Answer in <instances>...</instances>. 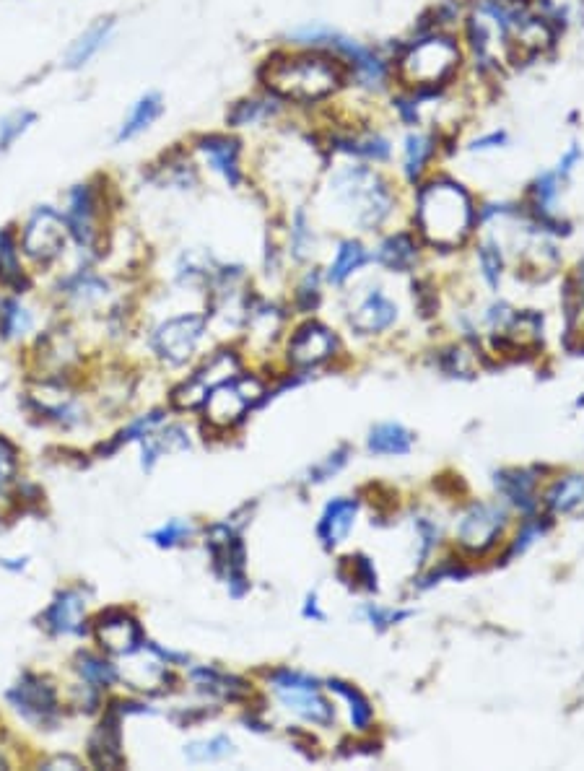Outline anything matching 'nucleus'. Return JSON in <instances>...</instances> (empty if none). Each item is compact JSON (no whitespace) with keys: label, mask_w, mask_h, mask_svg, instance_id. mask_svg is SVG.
Returning <instances> with one entry per match:
<instances>
[{"label":"nucleus","mask_w":584,"mask_h":771,"mask_svg":"<svg viewBox=\"0 0 584 771\" xmlns=\"http://www.w3.org/2000/svg\"><path fill=\"white\" fill-rule=\"evenodd\" d=\"M260 78L273 97L296 104H315L341 89L346 68L335 55L322 50L281 52L265 60Z\"/></svg>","instance_id":"obj_1"},{"label":"nucleus","mask_w":584,"mask_h":771,"mask_svg":"<svg viewBox=\"0 0 584 771\" xmlns=\"http://www.w3.org/2000/svg\"><path fill=\"white\" fill-rule=\"evenodd\" d=\"M413 219H416L418 234L429 245L452 250L463 245L473 232L475 203L460 182L450 177H434L418 190Z\"/></svg>","instance_id":"obj_2"},{"label":"nucleus","mask_w":584,"mask_h":771,"mask_svg":"<svg viewBox=\"0 0 584 771\" xmlns=\"http://www.w3.org/2000/svg\"><path fill=\"white\" fill-rule=\"evenodd\" d=\"M330 193L338 211L348 216L361 232H374L385 224L395 211V195L385 177L369 167L351 164L341 167L330 180Z\"/></svg>","instance_id":"obj_3"},{"label":"nucleus","mask_w":584,"mask_h":771,"mask_svg":"<svg viewBox=\"0 0 584 771\" xmlns=\"http://www.w3.org/2000/svg\"><path fill=\"white\" fill-rule=\"evenodd\" d=\"M460 68V47L450 34L431 32L400 52L398 78L408 89L431 91L447 84Z\"/></svg>","instance_id":"obj_4"},{"label":"nucleus","mask_w":584,"mask_h":771,"mask_svg":"<svg viewBox=\"0 0 584 771\" xmlns=\"http://www.w3.org/2000/svg\"><path fill=\"white\" fill-rule=\"evenodd\" d=\"M296 45L312 47V50H322L335 55L338 60H346L351 65L353 76L359 78V84L366 89H382L387 84V65L379 58L377 52L369 47H361L359 42L348 39L346 34L335 32L325 24H304L289 34Z\"/></svg>","instance_id":"obj_5"},{"label":"nucleus","mask_w":584,"mask_h":771,"mask_svg":"<svg viewBox=\"0 0 584 771\" xmlns=\"http://www.w3.org/2000/svg\"><path fill=\"white\" fill-rule=\"evenodd\" d=\"M268 681L283 709H289L299 720L317 727H330L335 722V707L328 696L322 694L320 683L307 673L281 668L273 670Z\"/></svg>","instance_id":"obj_6"},{"label":"nucleus","mask_w":584,"mask_h":771,"mask_svg":"<svg viewBox=\"0 0 584 771\" xmlns=\"http://www.w3.org/2000/svg\"><path fill=\"white\" fill-rule=\"evenodd\" d=\"M263 395V382L255 380V377H247V374H234V377L219 382L208 392L206 403H203L206 405L208 421L213 426H219V429H229L237 421H242L244 413L250 411Z\"/></svg>","instance_id":"obj_7"},{"label":"nucleus","mask_w":584,"mask_h":771,"mask_svg":"<svg viewBox=\"0 0 584 771\" xmlns=\"http://www.w3.org/2000/svg\"><path fill=\"white\" fill-rule=\"evenodd\" d=\"M509 514L501 504L475 502L463 512L457 522V543L473 556H483L496 546L507 530Z\"/></svg>","instance_id":"obj_8"},{"label":"nucleus","mask_w":584,"mask_h":771,"mask_svg":"<svg viewBox=\"0 0 584 771\" xmlns=\"http://www.w3.org/2000/svg\"><path fill=\"white\" fill-rule=\"evenodd\" d=\"M68 237L71 234H68L63 213H58L52 206H39L24 224L19 247L37 263H52L65 250Z\"/></svg>","instance_id":"obj_9"},{"label":"nucleus","mask_w":584,"mask_h":771,"mask_svg":"<svg viewBox=\"0 0 584 771\" xmlns=\"http://www.w3.org/2000/svg\"><path fill=\"white\" fill-rule=\"evenodd\" d=\"M206 548L213 556V569L221 579H226L229 592L234 598H242L250 582L244 574V543L239 538V530L234 525H213L208 530Z\"/></svg>","instance_id":"obj_10"},{"label":"nucleus","mask_w":584,"mask_h":771,"mask_svg":"<svg viewBox=\"0 0 584 771\" xmlns=\"http://www.w3.org/2000/svg\"><path fill=\"white\" fill-rule=\"evenodd\" d=\"M206 335V317L200 315H180L172 320L161 322L154 333V351L167 361V364H185L195 354L198 343Z\"/></svg>","instance_id":"obj_11"},{"label":"nucleus","mask_w":584,"mask_h":771,"mask_svg":"<svg viewBox=\"0 0 584 771\" xmlns=\"http://www.w3.org/2000/svg\"><path fill=\"white\" fill-rule=\"evenodd\" d=\"M63 219L78 247L91 250L99 237V187L94 182H81L68 190Z\"/></svg>","instance_id":"obj_12"},{"label":"nucleus","mask_w":584,"mask_h":771,"mask_svg":"<svg viewBox=\"0 0 584 771\" xmlns=\"http://www.w3.org/2000/svg\"><path fill=\"white\" fill-rule=\"evenodd\" d=\"M234 374H239L237 356H234L232 351H221V354L213 356L206 367L195 374L193 380L185 382V385H180L172 392V403L177 405V408H182V411L198 408V405L206 403L208 392H211L213 387L219 385V382L229 380V377H234Z\"/></svg>","instance_id":"obj_13"},{"label":"nucleus","mask_w":584,"mask_h":771,"mask_svg":"<svg viewBox=\"0 0 584 771\" xmlns=\"http://www.w3.org/2000/svg\"><path fill=\"white\" fill-rule=\"evenodd\" d=\"M338 354V335L322 322H304L289 343V361L296 369H315Z\"/></svg>","instance_id":"obj_14"},{"label":"nucleus","mask_w":584,"mask_h":771,"mask_svg":"<svg viewBox=\"0 0 584 771\" xmlns=\"http://www.w3.org/2000/svg\"><path fill=\"white\" fill-rule=\"evenodd\" d=\"M195 151L203 156L208 167L219 174L229 187H239L244 180L242 169V141L226 133L200 135L195 141Z\"/></svg>","instance_id":"obj_15"},{"label":"nucleus","mask_w":584,"mask_h":771,"mask_svg":"<svg viewBox=\"0 0 584 771\" xmlns=\"http://www.w3.org/2000/svg\"><path fill=\"white\" fill-rule=\"evenodd\" d=\"M8 701L19 709L21 717H26L34 725H50L58 714V699L55 691L47 686L37 675H24L16 686L8 691Z\"/></svg>","instance_id":"obj_16"},{"label":"nucleus","mask_w":584,"mask_h":771,"mask_svg":"<svg viewBox=\"0 0 584 771\" xmlns=\"http://www.w3.org/2000/svg\"><path fill=\"white\" fill-rule=\"evenodd\" d=\"M351 328L359 335H377L390 330L398 322V304L392 302L385 291L374 286L366 291V296L359 302V307L353 309Z\"/></svg>","instance_id":"obj_17"},{"label":"nucleus","mask_w":584,"mask_h":771,"mask_svg":"<svg viewBox=\"0 0 584 771\" xmlns=\"http://www.w3.org/2000/svg\"><path fill=\"white\" fill-rule=\"evenodd\" d=\"M97 637L102 647L110 655H135V649L143 647L141 626L135 624V618L122 611H107L97 621Z\"/></svg>","instance_id":"obj_18"},{"label":"nucleus","mask_w":584,"mask_h":771,"mask_svg":"<svg viewBox=\"0 0 584 771\" xmlns=\"http://www.w3.org/2000/svg\"><path fill=\"white\" fill-rule=\"evenodd\" d=\"M359 517V499L356 496H335L333 502L325 504L322 517L317 522V538L325 548L341 546Z\"/></svg>","instance_id":"obj_19"},{"label":"nucleus","mask_w":584,"mask_h":771,"mask_svg":"<svg viewBox=\"0 0 584 771\" xmlns=\"http://www.w3.org/2000/svg\"><path fill=\"white\" fill-rule=\"evenodd\" d=\"M112 34H115V19H112V16L94 21V24L78 34V37L71 42V47L65 50V58H63L65 68H68V71H78V68L89 65L91 60L97 58L99 52L104 50V47L110 45Z\"/></svg>","instance_id":"obj_20"},{"label":"nucleus","mask_w":584,"mask_h":771,"mask_svg":"<svg viewBox=\"0 0 584 771\" xmlns=\"http://www.w3.org/2000/svg\"><path fill=\"white\" fill-rule=\"evenodd\" d=\"M122 735H120V709H110V714L104 717L102 725L94 730L89 740V756L91 764L102 766V769H117L122 766Z\"/></svg>","instance_id":"obj_21"},{"label":"nucleus","mask_w":584,"mask_h":771,"mask_svg":"<svg viewBox=\"0 0 584 771\" xmlns=\"http://www.w3.org/2000/svg\"><path fill=\"white\" fill-rule=\"evenodd\" d=\"M496 489L501 491L504 499L522 509L525 514H533L538 507V473L535 470H501L494 476Z\"/></svg>","instance_id":"obj_22"},{"label":"nucleus","mask_w":584,"mask_h":771,"mask_svg":"<svg viewBox=\"0 0 584 771\" xmlns=\"http://www.w3.org/2000/svg\"><path fill=\"white\" fill-rule=\"evenodd\" d=\"M161 115H164V99H161V94L159 91H146L143 97L135 99L130 112L125 115L120 128H117L115 143L135 141L138 135L151 130V125H154Z\"/></svg>","instance_id":"obj_23"},{"label":"nucleus","mask_w":584,"mask_h":771,"mask_svg":"<svg viewBox=\"0 0 584 771\" xmlns=\"http://www.w3.org/2000/svg\"><path fill=\"white\" fill-rule=\"evenodd\" d=\"M543 502H546L548 512L561 514V517L584 514V473H569V476L556 478Z\"/></svg>","instance_id":"obj_24"},{"label":"nucleus","mask_w":584,"mask_h":771,"mask_svg":"<svg viewBox=\"0 0 584 771\" xmlns=\"http://www.w3.org/2000/svg\"><path fill=\"white\" fill-rule=\"evenodd\" d=\"M413 437L411 429H405L403 424H395V421H387V424H377L369 437H366V450L379 457H395V455H408L413 450Z\"/></svg>","instance_id":"obj_25"},{"label":"nucleus","mask_w":584,"mask_h":771,"mask_svg":"<svg viewBox=\"0 0 584 771\" xmlns=\"http://www.w3.org/2000/svg\"><path fill=\"white\" fill-rule=\"evenodd\" d=\"M81 618H84V595L78 590H68L50 605V611L45 613V626L52 634H78Z\"/></svg>","instance_id":"obj_26"},{"label":"nucleus","mask_w":584,"mask_h":771,"mask_svg":"<svg viewBox=\"0 0 584 771\" xmlns=\"http://www.w3.org/2000/svg\"><path fill=\"white\" fill-rule=\"evenodd\" d=\"M278 112H281V104L273 94L270 97L239 99L232 104V110L226 112V123H229V128H255V125L273 120Z\"/></svg>","instance_id":"obj_27"},{"label":"nucleus","mask_w":584,"mask_h":771,"mask_svg":"<svg viewBox=\"0 0 584 771\" xmlns=\"http://www.w3.org/2000/svg\"><path fill=\"white\" fill-rule=\"evenodd\" d=\"M330 143H333L335 151H341V154L356 156V159L364 161H374V164L390 159V141L379 133L335 135Z\"/></svg>","instance_id":"obj_28"},{"label":"nucleus","mask_w":584,"mask_h":771,"mask_svg":"<svg viewBox=\"0 0 584 771\" xmlns=\"http://www.w3.org/2000/svg\"><path fill=\"white\" fill-rule=\"evenodd\" d=\"M418 260V245L411 234L398 232L390 234V237L377 247V263L387 270H398L405 273L411 270Z\"/></svg>","instance_id":"obj_29"},{"label":"nucleus","mask_w":584,"mask_h":771,"mask_svg":"<svg viewBox=\"0 0 584 771\" xmlns=\"http://www.w3.org/2000/svg\"><path fill=\"white\" fill-rule=\"evenodd\" d=\"M193 683L206 691L211 696H219L224 701H239L250 694V686L242 681V678H234V675H226L221 670L213 668H195L193 670Z\"/></svg>","instance_id":"obj_30"},{"label":"nucleus","mask_w":584,"mask_h":771,"mask_svg":"<svg viewBox=\"0 0 584 771\" xmlns=\"http://www.w3.org/2000/svg\"><path fill=\"white\" fill-rule=\"evenodd\" d=\"M434 154H437V141H434L431 135L411 133L405 138L403 172L405 177H408V182H413V185L421 182V177H424L426 167L431 164Z\"/></svg>","instance_id":"obj_31"},{"label":"nucleus","mask_w":584,"mask_h":771,"mask_svg":"<svg viewBox=\"0 0 584 771\" xmlns=\"http://www.w3.org/2000/svg\"><path fill=\"white\" fill-rule=\"evenodd\" d=\"M366 263H369V252H366V247L361 245L359 239H343L328 268V281L333 286H343Z\"/></svg>","instance_id":"obj_32"},{"label":"nucleus","mask_w":584,"mask_h":771,"mask_svg":"<svg viewBox=\"0 0 584 771\" xmlns=\"http://www.w3.org/2000/svg\"><path fill=\"white\" fill-rule=\"evenodd\" d=\"M141 444H143V468L151 470L164 452L187 450V447H190V439H187L185 429H180V426H169V429L159 431V434H156L154 429L148 431V434H143Z\"/></svg>","instance_id":"obj_33"},{"label":"nucleus","mask_w":584,"mask_h":771,"mask_svg":"<svg viewBox=\"0 0 584 771\" xmlns=\"http://www.w3.org/2000/svg\"><path fill=\"white\" fill-rule=\"evenodd\" d=\"M328 686H330V691H335V694L341 696V699L348 701V720H351L353 730H359V733L372 730V725H374L372 701L366 699L359 688L351 686V683H346V681H338V678H333Z\"/></svg>","instance_id":"obj_34"},{"label":"nucleus","mask_w":584,"mask_h":771,"mask_svg":"<svg viewBox=\"0 0 584 771\" xmlns=\"http://www.w3.org/2000/svg\"><path fill=\"white\" fill-rule=\"evenodd\" d=\"M0 283H6L19 294L29 286L19 265V239L13 237L11 229L0 232Z\"/></svg>","instance_id":"obj_35"},{"label":"nucleus","mask_w":584,"mask_h":771,"mask_svg":"<svg viewBox=\"0 0 584 771\" xmlns=\"http://www.w3.org/2000/svg\"><path fill=\"white\" fill-rule=\"evenodd\" d=\"M341 577L346 579L348 585L356 587V590H366V592H377V569H374V561L364 553H353V556H346L341 564Z\"/></svg>","instance_id":"obj_36"},{"label":"nucleus","mask_w":584,"mask_h":771,"mask_svg":"<svg viewBox=\"0 0 584 771\" xmlns=\"http://www.w3.org/2000/svg\"><path fill=\"white\" fill-rule=\"evenodd\" d=\"M234 753V743L226 735H216L211 740H198V743H190L185 746V759L193 761V764H213V761H221L226 756Z\"/></svg>","instance_id":"obj_37"},{"label":"nucleus","mask_w":584,"mask_h":771,"mask_svg":"<svg viewBox=\"0 0 584 771\" xmlns=\"http://www.w3.org/2000/svg\"><path fill=\"white\" fill-rule=\"evenodd\" d=\"M478 268H481V276L488 283V289H499L501 273H504V255H501L499 242L486 239L478 247Z\"/></svg>","instance_id":"obj_38"},{"label":"nucleus","mask_w":584,"mask_h":771,"mask_svg":"<svg viewBox=\"0 0 584 771\" xmlns=\"http://www.w3.org/2000/svg\"><path fill=\"white\" fill-rule=\"evenodd\" d=\"M34 123H37V115L32 110H16L8 112L6 117H0V154L19 141L21 135L32 128Z\"/></svg>","instance_id":"obj_39"},{"label":"nucleus","mask_w":584,"mask_h":771,"mask_svg":"<svg viewBox=\"0 0 584 771\" xmlns=\"http://www.w3.org/2000/svg\"><path fill=\"white\" fill-rule=\"evenodd\" d=\"M312 252H315V232L309 226L307 213L299 208L294 221H291V255H294V260L302 263V260L312 257Z\"/></svg>","instance_id":"obj_40"},{"label":"nucleus","mask_w":584,"mask_h":771,"mask_svg":"<svg viewBox=\"0 0 584 771\" xmlns=\"http://www.w3.org/2000/svg\"><path fill=\"white\" fill-rule=\"evenodd\" d=\"M359 613L366 624L374 626L377 631L392 629V626L403 624V621H408V618L413 616V613L405 611V608H385V605H377V603L361 605Z\"/></svg>","instance_id":"obj_41"},{"label":"nucleus","mask_w":584,"mask_h":771,"mask_svg":"<svg viewBox=\"0 0 584 771\" xmlns=\"http://www.w3.org/2000/svg\"><path fill=\"white\" fill-rule=\"evenodd\" d=\"M29 328H32V315L19 302L0 304V330L6 333V338L24 335Z\"/></svg>","instance_id":"obj_42"},{"label":"nucleus","mask_w":584,"mask_h":771,"mask_svg":"<svg viewBox=\"0 0 584 771\" xmlns=\"http://www.w3.org/2000/svg\"><path fill=\"white\" fill-rule=\"evenodd\" d=\"M78 673L84 675V681L91 683L94 688L110 686V683H115L117 678V670L112 668L110 662L97 660V657H89V655H84L81 660H78Z\"/></svg>","instance_id":"obj_43"},{"label":"nucleus","mask_w":584,"mask_h":771,"mask_svg":"<svg viewBox=\"0 0 584 771\" xmlns=\"http://www.w3.org/2000/svg\"><path fill=\"white\" fill-rule=\"evenodd\" d=\"M348 455H351V450H348L346 444H343L341 450H335L333 455H328L325 460H322L320 465H315V468L309 470V483H325L328 478L338 476L343 470V465L348 463Z\"/></svg>","instance_id":"obj_44"},{"label":"nucleus","mask_w":584,"mask_h":771,"mask_svg":"<svg viewBox=\"0 0 584 771\" xmlns=\"http://www.w3.org/2000/svg\"><path fill=\"white\" fill-rule=\"evenodd\" d=\"M193 535V525L185 520H169L167 525H161L156 533H151V540H154L156 546L161 548H172L182 540H187Z\"/></svg>","instance_id":"obj_45"},{"label":"nucleus","mask_w":584,"mask_h":771,"mask_svg":"<svg viewBox=\"0 0 584 771\" xmlns=\"http://www.w3.org/2000/svg\"><path fill=\"white\" fill-rule=\"evenodd\" d=\"M416 535H418V546H421V551H418V559L421 561H418V564H424L426 556L439 546V527L431 520H426V517H418Z\"/></svg>","instance_id":"obj_46"},{"label":"nucleus","mask_w":584,"mask_h":771,"mask_svg":"<svg viewBox=\"0 0 584 771\" xmlns=\"http://www.w3.org/2000/svg\"><path fill=\"white\" fill-rule=\"evenodd\" d=\"M546 522H540V517H530V520L522 525V530L517 533V538H514V546L512 551H509V556H514V553H525L527 548L533 546L535 540L540 538V535L546 533Z\"/></svg>","instance_id":"obj_47"},{"label":"nucleus","mask_w":584,"mask_h":771,"mask_svg":"<svg viewBox=\"0 0 584 771\" xmlns=\"http://www.w3.org/2000/svg\"><path fill=\"white\" fill-rule=\"evenodd\" d=\"M320 302V276L317 273H307L304 281L299 283V291H296V304L302 312H312Z\"/></svg>","instance_id":"obj_48"},{"label":"nucleus","mask_w":584,"mask_h":771,"mask_svg":"<svg viewBox=\"0 0 584 771\" xmlns=\"http://www.w3.org/2000/svg\"><path fill=\"white\" fill-rule=\"evenodd\" d=\"M13 470H16V452L6 439H0V489L11 481Z\"/></svg>","instance_id":"obj_49"},{"label":"nucleus","mask_w":584,"mask_h":771,"mask_svg":"<svg viewBox=\"0 0 584 771\" xmlns=\"http://www.w3.org/2000/svg\"><path fill=\"white\" fill-rule=\"evenodd\" d=\"M507 143V133H501V130H494V133L481 135V138H475L470 141V151H491V148H501Z\"/></svg>","instance_id":"obj_50"},{"label":"nucleus","mask_w":584,"mask_h":771,"mask_svg":"<svg viewBox=\"0 0 584 771\" xmlns=\"http://www.w3.org/2000/svg\"><path fill=\"white\" fill-rule=\"evenodd\" d=\"M395 107H398L400 117H403L408 125L418 123V107H416V97H398L395 99Z\"/></svg>","instance_id":"obj_51"},{"label":"nucleus","mask_w":584,"mask_h":771,"mask_svg":"<svg viewBox=\"0 0 584 771\" xmlns=\"http://www.w3.org/2000/svg\"><path fill=\"white\" fill-rule=\"evenodd\" d=\"M304 618H312V621H325V613L320 608V598H317V592H309L307 600H304L302 608Z\"/></svg>","instance_id":"obj_52"},{"label":"nucleus","mask_w":584,"mask_h":771,"mask_svg":"<svg viewBox=\"0 0 584 771\" xmlns=\"http://www.w3.org/2000/svg\"><path fill=\"white\" fill-rule=\"evenodd\" d=\"M577 159H579V148L577 146L569 148V151H566V154H564V159L559 161V169H556V174H559L561 180H564L566 174L572 172L574 164H577Z\"/></svg>","instance_id":"obj_53"},{"label":"nucleus","mask_w":584,"mask_h":771,"mask_svg":"<svg viewBox=\"0 0 584 771\" xmlns=\"http://www.w3.org/2000/svg\"><path fill=\"white\" fill-rule=\"evenodd\" d=\"M577 405H584V398H579V403Z\"/></svg>","instance_id":"obj_54"}]
</instances>
